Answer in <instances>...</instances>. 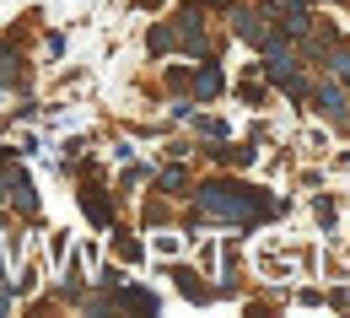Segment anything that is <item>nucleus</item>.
I'll return each instance as SVG.
<instances>
[{
	"label": "nucleus",
	"instance_id": "39448f33",
	"mask_svg": "<svg viewBox=\"0 0 350 318\" xmlns=\"http://www.w3.org/2000/svg\"><path fill=\"white\" fill-rule=\"evenodd\" d=\"M178 286H183L189 297H200V302L211 297V291H205V280H194V270H178Z\"/></svg>",
	"mask_w": 350,
	"mask_h": 318
},
{
	"label": "nucleus",
	"instance_id": "6e6552de",
	"mask_svg": "<svg viewBox=\"0 0 350 318\" xmlns=\"http://www.w3.org/2000/svg\"><path fill=\"white\" fill-rule=\"evenodd\" d=\"M5 308H11V297H5V291H0V313H5Z\"/></svg>",
	"mask_w": 350,
	"mask_h": 318
},
{
	"label": "nucleus",
	"instance_id": "0eeeda50",
	"mask_svg": "<svg viewBox=\"0 0 350 318\" xmlns=\"http://www.w3.org/2000/svg\"><path fill=\"white\" fill-rule=\"evenodd\" d=\"M216 87H221V76H216V70H205V76H200V97H211Z\"/></svg>",
	"mask_w": 350,
	"mask_h": 318
},
{
	"label": "nucleus",
	"instance_id": "20e7f679",
	"mask_svg": "<svg viewBox=\"0 0 350 318\" xmlns=\"http://www.w3.org/2000/svg\"><path fill=\"white\" fill-rule=\"evenodd\" d=\"M318 108H323L329 119H345V114H350V108H345V92H340V87H323V92H318Z\"/></svg>",
	"mask_w": 350,
	"mask_h": 318
},
{
	"label": "nucleus",
	"instance_id": "f257e3e1",
	"mask_svg": "<svg viewBox=\"0 0 350 318\" xmlns=\"http://www.w3.org/2000/svg\"><path fill=\"white\" fill-rule=\"evenodd\" d=\"M200 216H216V222H259V216H269V200H264L259 189L205 183L200 189Z\"/></svg>",
	"mask_w": 350,
	"mask_h": 318
},
{
	"label": "nucleus",
	"instance_id": "423d86ee",
	"mask_svg": "<svg viewBox=\"0 0 350 318\" xmlns=\"http://www.w3.org/2000/svg\"><path fill=\"white\" fill-rule=\"evenodd\" d=\"M146 44H151V54H157V49L173 44V33H167V27H151V38H146Z\"/></svg>",
	"mask_w": 350,
	"mask_h": 318
},
{
	"label": "nucleus",
	"instance_id": "f03ea898",
	"mask_svg": "<svg viewBox=\"0 0 350 318\" xmlns=\"http://www.w3.org/2000/svg\"><path fill=\"white\" fill-rule=\"evenodd\" d=\"M232 27H237V38H248V44H259V49L275 44V22H264V11H237Z\"/></svg>",
	"mask_w": 350,
	"mask_h": 318
},
{
	"label": "nucleus",
	"instance_id": "7ed1b4c3",
	"mask_svg": "<svg viewBox=\"0 0 350 318\" xmlns=\"http://www.w3.org/2000/svg\"><path fill=\"white\" fill-rule=\"evenodd\" d=\"M113 308H140V313H157V308H162V302H157V297H151V291H113Z\"/></svg>",
	"mask_w": 350,
	"mask_h": 318
}]
</instances>
